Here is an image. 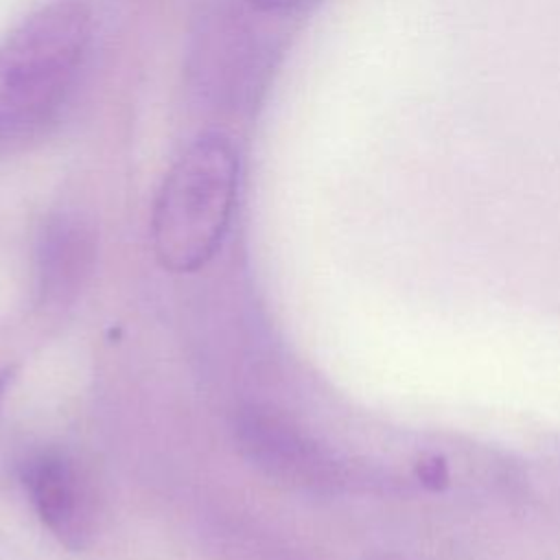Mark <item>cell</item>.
<instances>
[{"instance_id": "6da1fadb", "label": "cell", "mask_w": 560, "mask_h": 560, "mask_svg": "<svg viewBox=\"0 0 560 560\" xmlns=\"http://www.w3.org/2000/svg\"><path fill=\"white\" fill-rule=\"evenodd\" d=\"M92 35L81 0H52L0 44V149L39 138L63 109Z\"/></svg>"}, {"instance_id": "7a4b0ae2", "label": "cell", "mask_w": 560, "mask_h": 560, "mask_svg": "<svg viewBox=\"0 0 560 560\" xmlns=\"http://www.w3.org/2000/svg\"><path fill=\"white\" fill-rule=\"evenodd\" d=\"M241 162L217 133L190 142L168 168L153 206L158 260L177 273L197 271L221 247L238 195Z\"/></svg>"}, {"instance_id": "3957f363", "label": "cell", "mask_w": 560, "mask_h": 560, "mask_svg": "<svg viewBox=\"0 0 560 560\" xmlns=\"http://www.w3.org/2000/svg\"><path fill=\"white\" fill-rule=\"evenodd\" d=\"M20 479L42 525L68 549L90 545L96 532V494L85 468L66 451L44 448L20 464Z\"/></svg>"}, {"instance_id": "277c9868", "label": "cell", "mask_w": 560, "mask_h": 560, "mask_svg": "<svg viewBox=\"0 0 560 560\" xmlns=\"http://www.w3.org/2000/svg\"><path fill=\"white\" fill-rule=\"evenodd\" d=\"M236 438L245 457L276 481L306 486L326 475L317 448L271 409L252 407L243 411Z\"/></svg>"}, {"instance_id": "5b68a950", "label": "cell", "mask_w": 560, "mask_h": 560, "mask_svg": "<svg viewBox=\"0 0 560 560\" xmlns=\"http://www.w3.org/2000/svg\"><path fill=\"white\" fill-rule=\"evenodd\" d=\"M94 230L74 214L61 212L52 217L39 241V280L46 298H63L81 284L94 258Z\"/></svg>"}, {"instance_id": "8992f818", "label": "cell", "mask_w": 560, "mask_h": 560, "mask_svg": "<svg viewBox=\"0 0 560 560\" xmlns=\"http://www.w3.org/2000/svg\"><path fill=\"white\" fill-rule=\"evenodd\" d=\"M418 477L429 488H442L448 481V468L442 457H427L418 464Z\"/></svg>"}, {"instance_id": "52a82bcc", "label": "cell", "mask_w": 560, "mask_h": 560, "mask_svg": "<svg viewBox=\"0 0 560 560\" xmlns=\"http://www.w3.org/2000/svg\"><path fill=\"white\" fill-rule=\"evenodd\" d=\"M247 2H252L260 11H287V9L300 7L306 0H247Z\"/></svg>"}, {"instance_id": "ba28073f", "label": "cell", "mask_w": 560, "mask_h": 560, "mask_svg": "<svg viewBox=\"0 0 560 560\" xmlns=\"http://www.w3.org/2000/svg\"><path fill=\"white\" fill-rule=\"evenodd\" d=\"M11 378H13V370H2L0 372V405H2V400H4V389H7V385L11 383Z\"/></svg>"}, {"instance_id": "9c48e42d", "label": "cell", "mask_w": 560, "mask_h": 560, "mask_svg": "<svg viewBox=\"0 0 560 560\" xmlns=\"http://www.w3.org/2000/svg\"><path fill=\"white\" fill-rule=\"evenodd\" d=\"M0 560H11V558H9V556H7V553L0 549Z\"/></svg>"}]
</instances>
